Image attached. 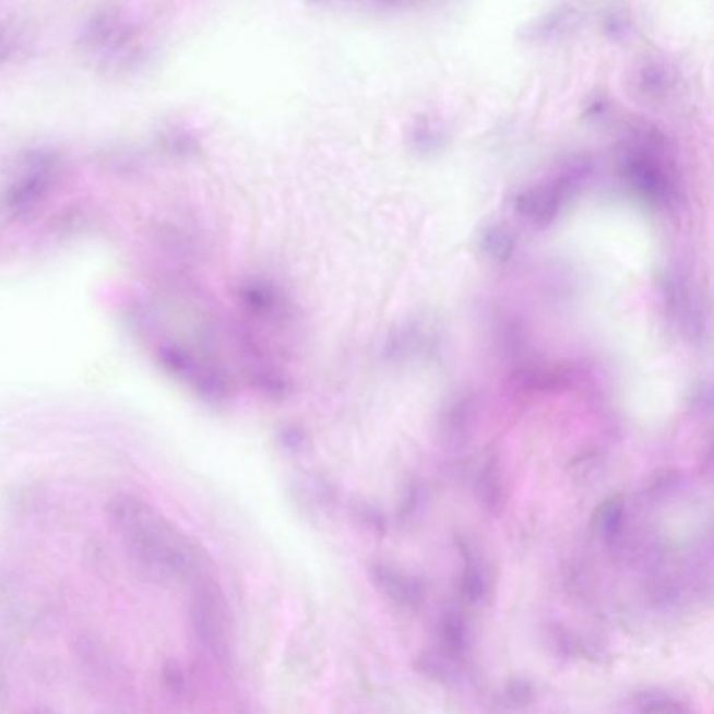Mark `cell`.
Here are the masks:
<instances>
[{
  "mask_svg": "<svg viewBox=\"0 0 714 714\" xmlns=\"http://www.w3.org/2000/svg\"><path fill=\"white\" fill-rule=\"evenodd\" d=\"M107 515L126 555L145 580L190 587L214 575L207 551L150 502L119 495L109 501Z\"/></svg>",
  "mask_w": 714,
  "mask_h": 714,
  "instance_id": "6da1fadb",
  "label": "cell"
},
{
  "mask_svg": "<svg viewBox=\"0 0 714 714\" xmlns=\"http://www.w3.org/2000/svg\"><path fill=\"white\" fill-rule=\"evenodd\" d=\"M621 175L647 203L670 207L680 199V186L666 139L655 129L636 128L628 135L621 157Z\"/></svg>",
  "mask_w": 714,
  "mask_h": 714,
  "instance_id": "7a4b0ae2",
  "label": "cell"
},
{
  "mask_svg": "<svg viewBox=\"0 0 714 714\" xmlns=\"http://www.w3.org/2000/svg\"><path fill=\"white\" fill-rule=\"evenodd\" d=\"M79 44L97 58L98 68L108 74L132 72L148 58L138 25L117 4L99 8L90 16L80 32Z\"/></svg>",
  "mask_w": 714,
  "mask_h": 714,
  "instance_id": "3957f363",
  "label": "cell"
},
{
  "mask_svg": "<svg viewBox=\"0 0 714 714\" xmlns=\"http://www.w3.org/2000/svg\"><path fill=\"white\" fill-rule=\"evenodd\" d=\"M189 617L199 645L221 666L233 658V622L228 602L215 575L190 586Z\"/></svg>",
  "mask_w": 714,
  "mask_h": 714,
  "instance_id": "277c9868",
  "label": "cell"
},
{
  "mask_svg": "<svg viewBox=\"0 0 714 714\" xmlns=\"http://www.w3.org/2000/svg\"><path fill=\"white\" fill-rule=\"evenodd\" d=\"M576 183V175L566 172L545 185L522 191L515 200V209L524 218L545 225L556 218L568 194Z\"/></svg>",
  "mask_w": 714,
  "mask_h": 714,
  "instance_id": "5b68a950",
  "label": "cell"
},
{
  "mask_svg": "<svg viewBox=\"0 0 714 714\" xmlns=\"http://www.w3.org/2000/svg\"><path fill=\"white\" fill-rule=\"evenodd\" d=\"M370 578L377 590L396 606L417 610L426 600L424 582L398 568L376 562L370 568Z\"/></svg>",
  "mask_w": 714,
  "mask_h": 714,
  "instance_id": "8992f818",
  "label": "cell"
},
{
  "mask_svg": "<svg viewBox=\"0 0 714 714\" xmlns=\"http://www.w3.org/2000/svg\"><path fill=\"white\" fill-rule=\"evenodd\" d=\"M477 490H479L483 505L491 514L500 515L507 504L508 491L499 457H490L483 466L479 481H477Z\"/></svg>",
  "mask_w": 714,
  "mask_h": 714,
  "instance_id": "52a82bcc",
  "label": "cell"
},
{
  "mask_svg": "<svg viewBox=\"0 0 714 714\" xmlns=\"http://www.w3.org/2000/svg\"><path fill=\"white\" fill-rule=\"evenodd\" d=\"M462 551L466 552L465 570L461 576L460 590L462 597L472 606H480L487 602L490 595V582L486 570H483L480 562L472 555L469 548L462 545Z\"/></svg>",
  "mask_w": 714,
  "mask_h": 714,
  "instance_id": "ba28073f",
  "label": "cell"
},
{
  "mask_svg": "<svg viewBox=\"0 0 714 714\" xmlns=\"http://www.w3.org/2000/svg\"><path fill=\"white\" fill-rule=\"evenodd\" d=\"M416 670L429 680L442 686H454L461 680V668L457 658L450 653L424 652L416 661Z\"/></svg>",
  "mask_w": 714,
  "mask_h": 714,
  "instance_id": "9c48e42d",
  "label": "cell"
},
{
  "mask_svg": "<svg viewBox=\"0 0 714 714\" xmlns=\"http://www.w3.org/2000/svg\"><path fill=\"white\" fill-rule=\"evenodd\" d=\"M32 43V33L22 20H0V64L13 62L23 57Z\"/></svg>",
  "mask_w": 714,
  "mask_h": 714,
  "instance_id": "30bf717a",
  "label": "cell"
},
{
  "mask_svg": "<svg viewBox=\"0 0 714 714\" xmlns=\"http://www.w3.org/2000/svg\"><path fill=\"white\" fill-rule=\"evenodd\" d=\"M626 522V505L620 496L607 499L596 511V525L606 545L615 547L621 542Z\"/></svg>",
  "mask_w": 714,
  "mask_h": 714,
  "instance_id": "8fae6325",
  "label": "cell"
},
{
  "mask_svg": "<svg viewBox=\"0 0 714 714\" xmlns=\"http://www.w3.org/2000/svg\"><path fill=\"white\" fill-rule=\"evenodd\" d=\"M440 635L442 643L452 657H464L469 647V630L460 612L447 611L441 618Z\"/></svg>",
  "mask_w": 714,
  "mask_h": 714,
  "instance_id": "7c38bea8",
  "label": "cell"
},
{
  "mask_svg": "<svg viewBox=\"0 0 714 714\" xmlns=\"http://www.w3.org/2000/svg\"><path fill=\"white\" fill-rule=\"evenodd\" d=\"M632 705L635 706L636 711L643 713H683L691 711L681 699L661 691L636 693L632 699Z\"/></svg>",
  "mask_w": 714,
  "mask_h": 714,
  "instance_id": "4fadbf2b",
  "label": "cell"
},
{
  "mask_svg": "<svg viewBox=\"0 0 714 714\" xmlns=\"http://www.w3.org/2000/svg\"><path fill=\"white\" fill-rule=\"evenodd\" d=\"M481 246L490 258L504 263L514 251V239L500 226H491L483 234Z\"/></svg>",
  "mask_w": 714,
  "mask_h": 714,
  "instance_id": "5bb4252c",
  "label": "cell"
},
{
  "mask_svg": "<svg viewBox=\"0 0 714 714\" xmlns=\"http://www.w3.org/2000/svg\"><path fill=\"white\" fill-rule=\"evenodd\" d=\"M502 701L510 707L529 706L535 701V690L531 682L514 680L507 683L502 691Z\"/></svg>",
  "mask_w": 714,
  "mask_h": 714,
  "instance_id": "9a60e30c",
  "label": "cell"
},
{
  "mask_svg": "<svg viewBox=\"0 0 714 714\" xmlns=\"http://www.w3.org/2000/svg\"><path fill=\"white\" fill-rule=\"evenodd\" d=\"M164 682L169 692L174 693L176 697H185V693L188 692V677H186L183 668L175 665V663H170V665L165 668Z\"/></svg>",
  "mask_w": 714,
  "mask_h": 714,
  "instance_id": "2e32d148",
  "label": "cell"
},
{
  "mask_svg": "<svg viewBox=\"0 0 714 714\" xmlns=\"http://www.w3.org/2000/svg\"><path fill=\"white\" fill-rule=\"evenodd\" d=\"M424 500V490L417 485H410L405 492L404 500L401 502L400 515L402 521H410L420 511Z\"/></svg>",
  "mask_w": 714,
  "mask_h": 714,
  "instance_id": "e0dca14e",
  "label": "cell"
},
{
  "mask_svg": "<svg viewBox=\"0 0 714 714\" xmlns=\"http://www.w3.org/2000/svg\"><path fill=\"white\" fill-rule=\"evenodd\" d=\"M281 442H283V447L286 451L299 452L305 449L306 435L304 431L291 427V429L283 432V436H281Z\"/></svg>",
  "mask_w": 714,
  "mask_h": 714,
  "instance_id": "ac0fdd59",
  "label": "cell"
},
{
  "mask_svg": "<svg viewBox=\"0 0 714 714\" xmlns=\"http://www.w3.org/2000/svg\"><path fill=\"white\" fill-rule=\"evenodd\" d=\"M389 2L400 3V2H409V0H389Z\"/></svg>",
  "mask_w": 714,
  "mask_h": 714,
  "instance_id": "d6986e66",
  "label": "cell"
},
{
  "mask_svg": "<svg viewBox=\"0 0 714 714\" xmlns=\"http://www.w3.org/2000/svg\"><path fill=\"white\" fill-rule=\"evenodd\" d=\"M314 2H324V0H314Z\"/></svg>",
  "mask_w": 714,
  "mask_h": 714,
  "instance_id": "ffe728a7",
  "label": "cell"
}]
</instances>
